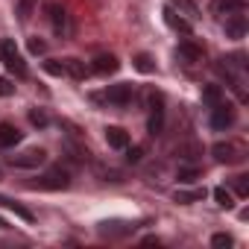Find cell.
Instances as JSON below:
<instances>
[{"label": "cell", "instance_id": "11", "mask_svg": "<svg viewBox=\"0 0 249 249\" xmlns=\"http://www.w3.org/2000/svg\"><path fill=\"white\" fill-rule=\"evenodd\" d=\"M179 59H182L185 65H199V62H202V47L194 44V41H182V44H179Z\"/></svg>", "mask_w": 249, "mask_h": 249}, {"label": "cell", "instance_id": "26", "mask_svg": "<svg viewBox=\"0 0 249 249\" xmlns=\"http://www.w3.org/2000/svg\"><path fill=\"white\" fill-rule=\"evenodd\" d=\"M30 123L33 126H47V114L41 108H30Z\"/></svg>", "mask_w": 249, "mask_h": 249}, {"label": "cell", "instance_id": "12", "mask_svg": "<svg viewBox=\"0 0 249 249\" xmlns=\"http://www.w3.org/2000/svg\"><path fill=\"white\" fill-rule=\"evenodd\" d=\"M106 141L114 150H126L129 147V135H126V129H120V126H108L106 129Z\"/></svg>", "mask_w": 249, "mask_h": 249}, {"label": "cell", "instance_id": "10", "mask_svg": "<svg viewBox=\"0 0 249 249\" xmlns=\"http://www.w3.org/2000/svg\"><path fill=\"white\" fill-rule=\"evenodd\" d=\"M117 68H120V62L111 56V53H100L94 62H91V71L94 73H100V76H108V73H117Z\"/></svg>", "mask_w": 249, "mask_h": 249}, {"label": "cell", "instance_id": "22", "mask_svg": "<svg viewBox=\"0 0 249 249\" xmlns=\"http://www.w3.org/2000/svg\"><path fill=\"white\" fill-rule=\"evenodd\" d=\"M135 68H138L141 73H153V71H156V65H153V59H150L147 53H138V56H135Z\"/></svg>", "mask_w": 249, "mask_h": 249}, {"label": "cell", "instance_id": "15", "mask_svg": "<svg viewBox=\"0 0 249 249\" xmlns=\"http://www.w3.org/2000/svg\"><path fill=\"white\" fill-rule=\"evenodd\" d=\"M170 6L179 9V15H188V18H199V6L194 0H170Z\"/></svg>", "mask_w": 249, "mask_h": 249}, {"label": "cell", "instance_id": "5", "mask_svg": "<svg viewBox=\"0 0 249 249\" xmlns=\"http://www.w3.org/2000/svg\"><path fill=\"white\" fill-rule=\"evenodd\" d=\"M44 9H47V18H50V24H53V33L62 36V38L71 36V18H68L65 6H59V3H47Z\"/></svg>", "mask_w": 249, "mask_h": 249}, {"label": "cell", "instance_id": "29", "mask_svg": "<svg viewBox=\"0 0 249 249\" xmlns=\"http://www.w3.org/2000/svg\"><path fill=\"white\" fill-rule=\"evenodd\" d=\"M196 176H199V170H194V167H182V170H179V179H182V182H194Z\"/></svg>", "mask_w": 249, "mask_h": 249}, {"label": "cell", "instance_id": "20", "mask_svg": "<svg viewBox=\"0 0 249 249\" xmlns=\"http://www.w3.org/2000/svg\"><path fill=\"white\" fill-rule=\"evenodd\" d=\"M214 199H217V205H220V208H231V205H234L231 191H226V188H214Z\"/></svg>", "mask_w": 249, "mask_h": 249}, {"label": "cell", "instance_id": "1", "mask_svg": "<svg viewBox=\"0 0 249 249\" xmlns=\"http://www.w3.org/2000/svg\"><path fill=\"white\" fill-rule=\"evenodd\" d=\"M36 185H38L41 191H65V188L71 185V173H68L65 167H50L47 173L38 176Z\"/></svg>", "mask_w": 249, "mask_h": 249}, {"label": "cell", "instance_id": "30", "mask_svg": "<svg viewBox=\"0 0 249 249\" xmlns=\"http://www.w3.org/2000/svg\"><path fill=\"white\" fill-rule=\"evenodd\" d=\"M141 156H144L141 147H132V150H129V161H141Z\"/></svg>", "mask_w": 249, "mask_h": 249}, {"label": "cell", "instance_id": "21", "mask_svg": "<svg viewBox=\"0 0 249 249\" xmlns=\"http://www.w3.org/2000/svg\"><path fill=\"white\" fill-rule=\"evenodd\" d=\"M6 68H9V71H12L15 76H21V79L27 76V65H24V59H21V53H18L15 59H9V62H6Z\"/></svg>", "mask_w": 249, "mask_h": 249}, {"label": "cell", "instance_id": "6", "mask_svg": "<svg viewBox=\"0 0 249 249\" xmlns=\"http://www.w3.org/2000/svg\"><path fill=\"white\" fill-rule=\"evenodd\" d=\"M211 156H214L220 164H237V161L243 159V150H240L237 144H231V141H220V144L211 147Z\"/></svg>", "mask_w": 249, "mask_h": 249}, {"label": "cell", "instance_id": "18", "mask_svg": "<svg viewBox=\"0 0 249 249\" xmlns=\"http://www.w3.org/2000/svg\"><path fill=\"white\" fill-rule=\"evenodd\" d=\"M18 56V47H15V41L12 38H3V41H0V62H9V59H15Z\"/></svg>", "mask_w": 249, "mask_h": 249}, {"label": "cell", "instance_id": "9", "mask_svg": "<svg viewBox=\"0 0 249 249\" xmlns=\"http://www.w3.org/2000/svg\"><path fill=\"white\" fill-rule=\"evenodd\" d=\"M21 144V129L15 123H0V150H12Z\"/></svg>", "mask_w": 249, "mask_h": 249}, {"label": "cell", "instance_id": "23", "mask_svg": "<svg viewBox=\"0 0 249 249\" xmlns=\"http://www.w3.org/2000/svg\"><path fill=\"white\" fill-rule=\"evenodd\" d=\"M231 185H234V194H237V196H249V176H246V173L234 176Z\"/></svg>", "mask_w": 249, "mask_h": 249}, {"label": "cell", "instance_id": "27", "mask_svg": "<svg viewBox=\"0 0 249 249\" xmlns=\"http://www.w3.org/2000/svg\"><path fill=\"white\" fill-rule=\"evenodd\" d=\"M27 47H30V53H33V56H44V53H47V44H44L41 38H30V44H27Z\"/></svg>", "mask_w": 249, "mask_h": 249}, {"label": "cell", "instance_id": "13", "mask_svg": "<svg viewBox=\"0 0 249 249\" xmlns=\"http://www.w3.org/2000/svg\"><path fill=\"white\" fill-rule=\"evenodd\" d=\"M62 65H65V76H73V79H85L91 73V68L79 59H62Z\"/></svg>", "mask_w": 249, "mask_h": 249}, {"label": "cell", "instance_id": "24", "mask_svg": "<svg viewBox=\"0 0 249 249\" xmlns=\"http://www.w3.org/2000/svg\"><path fill=\"white\" fill-rule=\"evenodd\" d=\"M44 71H47L50 76H65V65H62L59 59H47V62H44Z\"/></svg>", "mask_w": 249, "mask_h": 249}, {"label": "cell", "instance_id": "7", "mask_svg": "<svg viewBox=\"0 0 249 249\" xmlns=\"http://www.w3.org/2000/svg\"><path fill=\"white\" fill-rule=\"evenodd\" d=\"M223 30H226V38L240 41L246 36V15L243 12H229L226 21H223Z\"/></svg>", "mask_w": 249, "mask_h": 249}, {"label": "cell", "instance_id": "8", "mask_svg": "<svg viewBox=\"0 0 249 249\" xmlns=\"http://www.w3.org/2000/svg\"><path fill=\"white\" fill-rule=\"evenodd\" d=\"M164 24L170 27V30H176V33H182V36H191L194 33V27H191V21H185L173 6H164Z\"/></svg>", "mask_w": 249, "mask_h": 249}, {"label": "cell", "instance_id": "19", "mask_svg": "<svg viewBox=\"0 0 249 249\" xmlns=\"http://www.w3.org/2000/svg\"><path fill=\"white\" fill-rule=\"evenodd\" d=\"M202 100H205L208 106H217V103L223 100V88H220V85H205V88H202Z\"/></svg>", "mask_w": 249, "mask_h": 249}, {"label": "cell", "instance_id": "2", "mask_svg": "<svg viewBox=\"0 0 249 249\" xmlns=\"http://www.w3.org/2000/svg\"><path fill=\"white\" fill-rule=\"evenodd\" d=\"M132 97H135V85H129V82L108 85V88H106V94H103V100H106L108 106H129V103H132Z\"/></svg>", "mask_w": 249, "mask_h": 249}, {"label": "cell", "instance_id": "17", "mask_svg": "<svg viewBox=\"0 0 249 249\" xmlns=\"http://www.w3.org/2000/svg\"><path fill=\"white\" fill-rule=\"evenodd\" d=\"M36 3H38V0H18V6H15V15H18V21H21V24H24V21H30V15H33Z\"/></svg>", "mask_w": 249, "mask_h": 249}, {"label": "cell", "instance_id": "4", "mask_svg": "<svg viewBox=\"0 0 249 249\" xmlns=\"http://www.w3.org/2000/svg\"><path fill=\"white\" fill-rule=\"evenodd\" d=\"M44 161H47V153H44L41 147H30V150H24V153H18V156H12V159H9V164H12V167H24V170L41 167Z\"/></svg>", "mask_w": 249, "mask_h": 249}, {"label": "cell", "instance_id": "3", "mask_svg": "<svg viewBox=\"0 0 249 249\" xmlns=\"http://www.w3.org/2000/svg\"><path fill=\"white\" fill-rule=\"evenodd\" d=\"M229 126H234V108L226 100H220L217 106H211V129L226 132Z\"/></svg>", "mask_w": 249, "mask_h": 249}, {"label": "cell", "instance_id": "14", "mask_svg": "<svg viewBox=\"0 0 249 249\" xmlns=\"http://www.w3.org/2000/svg\"><path fill=\"white\" fill-rule=\"evenodd\" d=\"M0 205H3V208H9V211H15L21 220H27V223H33L36 217H33V211L30 208H24V205H18L15 199H6V196H0Z\"/></svg>", "mask_w": 249, "mask_h": 249}, {"label": "cell", "instance_id": "16", "mask_svg": "<svg viewBox=\"0 0 249 249\" xmlns=\"http://www.w3.org/2000/svg\"><path fill=\"white\" fill-rule=\"evenodd\" d=\"M202 196H205L202 188H196V191H176V194H173V199L182 202V205H191V202H196V199H202Z\"/></svg>", "mask_w": 249, "mask_h": 249}, {"label": "cell", "instance_id": "25", "mask_svg": "<svg viewBox=\"0 0 249 249\" xmlns=\"http://www.w3.org/2000/svg\"><path fill=\"white\" fill-rule=\"evenodd\" d=\"M234 240H231V234H226V231H220V234H214L211 237V246H217V249H229Z\"/></svg>", "mask_w": 249, "mask_h": 249}, {"label": "cell", "instance_id": "28", "mask_svg": "<svg viewBox=\"0 0 249 249\" xmlns=\"http://www.w3.org/2000/svg\"><path fill=\"white\" fill-rule=\"evenodd\" d=\"M15 94V82L6 79V76H0V97H12Z\"/></svg>", "mask_w": 249, "mask_h": 249}]
</instances>
